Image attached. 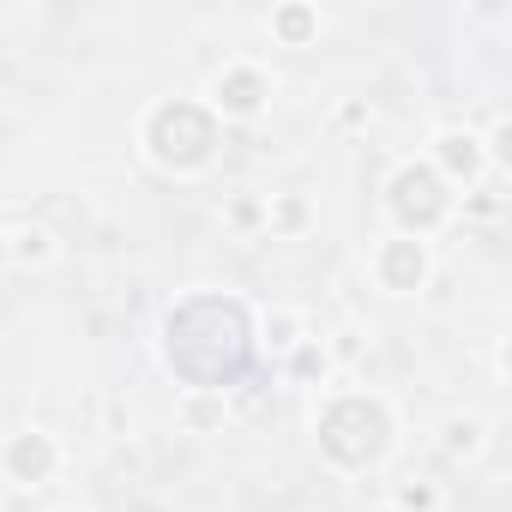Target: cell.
<instances>
[{
  "label": "cell",
  "instance_id": "obj_5",
  "mask_svg": "<svg viewBox=\"0 0 512 512\" xmlns=\"http://www.w3.org/2000/svg\"><path fill=\"white\" fill-rule=\"evenodd\" d=\"M211 97H217V115H229V121H253V115L266 109L272 85H266L260 67H229V73H217Z\"/></svg>",
  "mask_w": 512,
  "mask_h": 512
},
{
  "label": "cell",
  "instance_id": "obj_9",
  "mask_svg": "<svg viewBox=\"0 0 512 512\" xmlns=\"http://www.w3.org/2000/svg\"><path fill=\"white\" fill-rule=\"evenodd\" d=\"M272 31H278V37H290V43H302L308 31H320V19H314L308 7H290V13H278V19H272Z\"/></svg>",
  "mask_w": 512,
  "mask_h": 512
},
{
  "label": "cell",
  "instance_id": "obj_13",
  "mask_svg": "<svg viewBox=\"0 0 512 512\" xmlns=\"http://www.w3.org/2000/svg\"><path fill=\"white\" fill-rule=\"evenodd\" d=\"M398 500H404L410 512H434V506H440V494H434V488H404Z\"/></svg>",
  "mask_w": 512,
  "mask_h": 512
},
{
  "label": "cell",
  "instance_id": "obj_7",
  "mask_svg": "<svg viewBox=\"0 0 512 512\" xmlns=\"http://www.w3.org/2000/svg\"><path fill=\"white\" fill-rule=\"evenodd\" d=\"M55 253V235L49 229H19V235H7V260H49Z\"/></svg>",
  "mask_w": 512,
  "mask_h": 512
},
{
  "label": "cell",
  "instance_id": "obj_3",
  "mask_svg": "<svg viewBox=\"0 0 512 512\" xmlns=\"http://www.w3.org/2000/svg\"><path fill=\"white\" fill-rule=\"evenodd\" d=\"M0 464H7V476H13L19 488H43V482L61 470V446H55V434L25 428V434H13V440H7Z\"/></svg>",
  "mask_w": 512,
  "mask_h": 512
},
{
  "label": "cell",
  "instance_id": "obj_10",
  "mask_svg": "<svg viewBox=\"0 0 512 512\" xmlns=\"http://www.w3.org/2000/svg\"><path fill=\"white\" fill-rule=\"evenodd\" d=\"M296 332H302V320H296V314H272V320H266V344H272V350H302V338H296Z\"/></svg>",
  "mask_w": 512,
  "mask_h": 512
},
{
  "label": "cell",
  "instance_id": "obj_11",
  "mask_svg": "<svg viewBox=\"0 0 512 512\" xmlns=\"http://www.w3.org/2000/svg\"><path fill=\"white\" fill-rule=\"evenodd\" d=\"M266 217H272V223H284V229H302V223H308V205H302V199H284V205H278V211H266Z\"/></svg>",
  "mask_w": 512,
  "mask_h": 512
},
{
  "label": "cell",
  "instance_id": "obj_2",
  "mask_svg": "<svg viewBox=\"0 0 512 512\" xmlns=\"http://www.w3.org/2000/svg\"><path fill=\"white\" fill-rule=\"evenodd\" d=\"M452 211V193H446V181L428 169V163H404L398 175H392V217L404 223V229H434L440 217Z\"/></svg>",
  "mask_w": 512,
  "mask_h": 512
},
{
  "label": "cell",
  "instance_id": "obj_4",
  "mask_svg": "<svg viewBox=\"0 0 512 512\" xmlns=\"http://www.w3.org/2000/svg\"><path fill=\"white\" fill-rule=\"evenodd\" d=\"M374 272H380V284H386L392 296H410V290L428 284V247H422L416 235H392V241H380V253H374Z\"/></svg>",
  "mask_w": 512,
  "mask_h": 512
},
{
  "label": "cell",
  "instance_id": "obj_6",
  "mask_svg": "<svg viewBox=\"0 0 512 512\" xmlns=\"http://www.w3.org/2000/svg\"><path fill=\"white\" fill-rule=\"evenodd\" d=\"M434 157H440V169H434L440 181H446V175H452V181H476V175H482V163H488L476 133H440Z\"/></svg>",
  "mask_w": 512,
  "mask_h": 512
},
{
  "label": "cell",
  "instance_id": "obj_8",
  "mask_svg": "<svg viewBox=\"0 0 512 512\" xmlns=\"http://www.w3.org/2000/svg\"><path fill=\"white\" fill-rule=\"evenodd\" d=\"M482 446V422L476 416H452L446 422V452H476Z\"/></svg>",
  "mask_w": 512,
  "mask_h": 512
},
{
  "label": "cell",
  "instance_id": "obj_12",
  "mask_svg": "<svg viewBox=\"0 0 512 512\" xmlns=\"http://www.w3.org/2000/svg\"><path fill=\"white\" fill-rule=\"evenodd\" d=\"M187 422H199V428H205V422H223V398H217V404L193 398V404H187Z\"/></svg>",
  "mask_w": 512,
  "mask_h": 512
},
{
  "label": "cell",
  "instance_id": "obj_1",
  "mask_svg": "<svg viewBox=\"0 0 512 512\" xmlns=\"http://www.w3.org/2000/svg\"><path fill=\"white\" fill-rule=\"evenodd\" d=\"M145 151H151V163L181 169V175L187 169H205L211 151H217V121L199 103H163L145 121Z\"/></svg>",
  "mask_w": 512,
  "mask_h": 512
},
{
  "label": "cell",
  "instance_id": "obj_14",
  "mask_svg": "<svg viewBox=\"0 0 512 512\" xmlns=\"http://www.w3.org/2000/svg\"><path fill=\"white\" fill-rule=\"evenodd\" d=\"M0 260H7V235H0Z\"/></svg>",
  "mask_w": 512,
  "mask_h": 512
}]
</instances>
